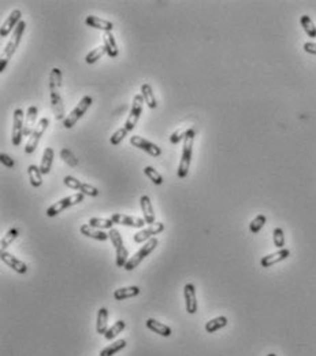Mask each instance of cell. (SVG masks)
I'll return each instance as SVG.
<instances>
[{
	"mask_svg": "<svg viewBox=\"0 0 316 356\" xmlns=\"http://www.w3.org/2000/svg\"><path fill=\"white\" fill-rule=\"evenodd\" d=\"M50 96H51V107L55 115L56 121L66 120L64 114V106L62 96H60V85H62V70L58 67H54L51 70L50 74Z\"/></svg>",
	"mask_w": 316,
	"mask_h": 356,
	"instance_id": "obj_1",
	"label": "cell"
},
{
	"mask_svg": "<svg viewBox=\"0 0 316 356\" xmlns=\"http://www.w3.org/2000/svg\"><path fill=\"white\" fill-rule=\"evenodd\" d=\"M194 136H196V130L190 128L188 130V133L183 139V145H182V156L179 161L178 166V174L179 178H185L188 176L189 169H190V162H192V155H193V143H194Z\"/></svg>",
	"mask_w": 316,
	"mask_h": 356,
	"instance_id": "obj_2",
	"label": "cell"
},
{
	"mask_svg": "<svg viewBox=\"0 0 316 356\" xmlns=\"http://www.w3.org/2000/svg\"><path fill=\"white\" fill-rule=\"evenodd\" d=\"M157 244H159V241H157L156 237H152L151 240H148L147 243L142 245L141 248H140V250H138L133 256H132V258H129L128 263L125 264V270H126V271H132V270H134V268L137 267L138 264L141 263L142 260L145 259L147 256H149V255L155 251Z\"/></svg>",
	"mask_w": 316,
	"mask_h": 356,
	"instance_id": "obj_3",
	"label": "cell"
},
{
	"mask_svg": "<svg viewBox=\"0 0 316 356\" xmlns=\"http://www.w3.org/2000/svg\"><path fill=\"white\" fill-rule=\"evenodd\" d=\"M84 196H85V194H83L81 192H78V193L70 194V196H67V197H64V199L56 202V203L52 204L51 207H48V210H47V217L54 218L56 217V215H59L60 213H63L64 210L73 207V206H75V204H80L84 200Z\"/></svg>",
	"mask_w": 316,
	"mask_h": 356,
	"instance_id": "obj_4",
	"label": "cell"
},
{
	"mask_svg": "<svg viewBox=\"0 0 316 356\" xmlns=\"http://www.w3.org/2000/svg\"><path fill=\"white\" fill-rule=\"evenodd\" d=\"M92 103H93V99H92L91 96H84L83 99L78 102L75 108H74L73 111L70 112L69 115L66 116V120L63 121L64 128H66V129H71L78 121L85 115V112H87L88 108L92 106Z\"/></svg>",
	"mask_w": 316,
	"mask_h": 356,
	"instance_id": "obj_5",
	"label": "cell"
},
{
	"mask_svg": "<svg viewBox=\"0 0 316 356\" xmlns=\"http://www.w3.org/2000/svg\"><path fill=\"white\" fill-rule=\"evenodd\" d=\"M108 236H110L111 243H112V245L115 247V252H116V266H118V267H125V264L128 263L129 260V254L128 250L125 248L124 240H122L120 230L111 229V230L108 231Z\"/></svg>",
	"mask_w": 316,
	"mask_h": 356,
	"instance_id": "obj_6",
	"label": "cell"
},
{
	"mask_svg": "<svg viewBox=\"0 0 316 356\" xmlns=\"http://www.w3.org/2000/svg\"><path fill=\"white\" fill-rule=\"evenodd\" d=\"M48 126H50V120L46 118V116L37 122V125L36 128H34V130H33L32 136L29 137L28 143H26V145H25V152L33 153L34 151H36L37 145H38V141H40V139L43 137V134L46 133V130L48 129Z\"/></svg>",
	"mask_w": 316,
	"mask_h": 356,
	"instance_id": "obj_7",
	"label": "cell"
},
{
	"mask_svg": "<svg viewBox=\"0 0 316 356\" xmlns=\"http://www.w3.org/2000/svg\"><path fill=\"white\" fill-rule=\"evenodd\" d=\"M25 29H26V22H25V21H21V22L17 25V28L14 29L13 36H11V38H10L9 43H7V46L5 47L3 54H2V58L10 59L11 56L14 55V52L17 51V48H18L19 42H21V37H22Z\"/></svg>",
	"mask_w": 316,
	"mask_h": 356,
	"instance_id": "obj_8",
	"label": "cell"
},
{
	"mask_svg": "<svg viewBox=\"0 0 316 356\" xmlns=\"http://www.w3.org/2000/svg\"><path fill=\"white\" fill-rule=\"evenodd\" d=\"M142 106H144V99H142L141 93H140V95H136V96L133 97L132 110L129 112L128 120H126V124H125V129L128 130V132H132V130L136 128V125H137L140 115H141L142 112Z\"/></svg>",
	"mask_w": 316,
	"mask_h": 356,
	"instance_id": "obj_9",
	"label": "cell"
},
{
	"mask_svg": "<svg viewBox=\"0 0 316 356\" xmlns=\"http://www.w3.org/2000/svg\"><path fill=\"white\" fill-rule=\"evenodd\" d=\"M23 126H25V116L21 108H17L13 114V132H11V143L18 147L23 137Z\"/></svg>",
	"mask_w": 316,
	"mask_h": 356,
	"instance_id": "obj_10",
	"label": "cell"
},
{
	"mask_svg": "<svg viewBox=\"0 0 316 356\" xmlns=\"http://www.w3.org/2000/svg\"><path fill=\"white\" fill-rule=\"evenodd\" d=\"M130 144L134 145L136 148H140L141 151H144V152L149 153L151 156H161L162 149L159 148L156 144L148 141L147 139H144L141 136H132V137H130Z\"/></svg>",
	"mask_w": 316,
	"mask_h": 356,
	"instance_id": "obj_11",
	"label": "cell"
},
{
	"mask_svg": "<svg viewBox=\"0 0 316 356\" xmlns=\"http://www.w3.org/2000/svg\"><path fill=\"white\" fill-rule=\"evenodd\" d=\"M165 230V225L162 222L153 223V225H149L147 229H142L138 233H136L133 236V240L136 244H141V243H145V241L151 240L153 236H157L159 233Z\"/></svg>",
	"mask_w": 316,
	"mask_h": 356,
	"instance_id": "obj_12",
	"label": "cell"
},
{
	"mask_svg": "<svg viewBox=\"0 0 316 356\" xmlns=\"http://www.w3.org/2000/svg\"><path fill=\"white\" fill-rule=\"evenodd\" d=\"M0 259L5 264H7L10 268H13L14 271H17L18 274H25L28 273V264L22 262L18 258H15L14 255L9 254L6 251H2L0 252Z\"/></svg>",
	"mask_w": 316,
	"mask_h": 356,
	"instance_id": "obj_13",
	"label": "cell"
},
{
	"mask_svg": "<svg viewBox=\"0 0 316 356\" xmlns=\"http://www.w3.org/2000/svg\"><path fill=\"white\" fill-rule=\"evenodd\" d=\"M21 10L15 9L11 11V14L7 17L5 22L2 23V28H0V36L5 38L10 34V32L14 28H17V25L21 22Z\"/></svg>",
	"mask_w": 316,
	"mask_h": 356,
	"instance_id": "obj_14",
	"label": "cell"
},
{
	"mask_svg": "<svg viewBox=\"0 0 316 356\" xmlns=\"http://www.w3.org/2000/svg\"><path fill=\"white\" fill-rule=\"evenodd\" d=\"M111 219L114 221V223H118V225H125V226L129 227H144L145 226V221L144 218H138V217H130V215H124V214H112L111 215Z\"/></svg>",
	"mask_w": 316,
	"mask_h": 356,
	"instance_id": "obj_15",
	"label": "cell"
},
{
	"mask_svg": "<svg viewBox=\"0 0 316 356\" xmlns=\"http://www.w3.org/2000/svg\"><path fill=\"white\" fill-rule=\"evenodd\" d=\"M183 296H185V304H186V312L188 314H196L197 311V299H196V288L193 284H186L183 288Z\"/></svg>",
	"mask_w": 316,
	"mask_h": 356,
	"instance_id": "obj_16",
	"label": "cell"
},
{
	"mask_svg": "<svg viewBox=\"0 0 316 356\" xmlns=\"http://www.w3.org/2000/svg\"><path fill=\"white\" fill-rule=\"evenodd\" d=\"M289 256H290V251H289L288 248L278 250L276 252H274V254L266 255L264 258H261V260H260L261 267H264V268L271 267V266L280 263V262H282V260L288 259Z\"/></svg>",
	"mask_w": 316,
	"mask_h": 356,
	"instance_id": "obj_17",
	"label": "cell"
},
{
	"mask_svg": "<svg viewBox=\"0 0 316 356\" xmlns=\"http://www.w3.org/2000/svg\"><path fill=\"white\" fill-rule=\"evenodd\" d=\"M37 114H38V110H37L36 106L29 107L28 112H26V118H25V126H23V137L32 136L33 130L36 128Z\"/></svg>",
	"mask_w": 316,
	"mask_h": 356,
	"instance_id": "obj_18",
	"label": "cell"
},
{
	"mask_svg": "<svg viewBox=\"0 0 316 356\" xmlns=\"http://www.w3.org/2000/svg\"><path fill=\"white\" fill-rule=\"evenodd\" d=\"M140 204H141L142 214H144V221L148 225H153L155 223V211L152 207L151 197L148 194H142L141 199H140Z\"/></svg>",
	"mask_w": 316,
	"mask_h": 356,
	"instance_id": "obj_19",
	"label": "cell"
},
{
	"mask_svg": "<svg viewBox=\"0 0 316 356\" xmlns=\"http://www.w3.org/2000/svg\"><path fill=\"white\" fill-rule=\"evenodd\" d=\"M85 23H87L88 26H91V28H95V29H99V30H103L104 33L111 32V30L114 29V23L111 22V21L101 19V18H99V17H93V15H89V17H87V18H85Z\"/></svg>",
	"mask_w": 316,
	"mask_h": 356,
	"instance_id": "obj_20",
	"label": "cell"
},
{
	"mask_svg": "<svg viewBox=\"0 0 316 356\" xmlns=\"http://www.w3.org/2000/svg\"><path fill=\"white\" fill-rule=\"evenodd\" d=\"M80 231H81V234H84L85 237H89V239H93V240L107 241L108 239H110L108 233H104L103 230H99V229H96V227H92L89 223H88V225H81Z\"/></svg>",
	"mask_w": 316,
	"mask_h": 356,
	"instance_id": "obj_21",
	"label": "cell"
},
{
	"mask_svg": "<svg viewBox=\"0 0 316 356\" xmlns=\"http://www.w3.org/2000/svg\"><path fill=\"white\" fill-rule=\"evenodd\" d=\"M145 325H147V328L149 329V330H152L153 333L161 334V336H163V337H170L171 333H173V332H171V329H170L167 325L162 324V322H159V321H156V319L153 318L147 319Z\"/></svg>",
	"mask_w": 316,
	"mask_h": 356,
	"instance_id": "obj_22",
	"label": "cell"
},
{
	"mask_svg": "<svg viewBox=\"0 0 316 356\" xmlns=\"http://www.w3.org/2000/svg\"><path fill=\"white\" fill-rule=\"evenodd\" d=\"M140 288L138 287H125L120 288L114 292V299L115 300H125V299H130V297L138 296L140 295Z\"/></svg>",
	"mask_w": 316,
	"mask_h": 356,
	"instance_id": "obj_23",
	"label": "cell"
},
{
	"mask_svg": "<svg viewBox=\"0 0 316 356\" xmlns=\"http://www.w3.org/2000/svg\"><path fill=\"white\" fill-rule=\"evenodd\" d=\"M52 162H54V149L51 147H47L43 153L42 163H40V170L43 174H50L51 167H52Z\"/></svg>",
	"mask_w": 316,
	"mask_h": 356,
	"instance_id": "obj_24",
	"label": "cell"
},
{
	"mask_svg": "<svg viewBox=\"0 0 316 356\" xmlns=\"http://www.w3.org/2000/svg\"><path fill=\"white\" fill-rule=\"evenodd\" d=\"M141 96L142 99H144V103H147V106L149 107V108H156L157 107V102H156V97L155 95H153V92H152V88L149 84H142L141 85Z\"/></svg>",
	"mask_w": 316,
	"mask_h": 356,
	"instance_id": "obj_25",
	"label": "cell"
},
{
	"mask_svg": "<svg viewBox=\"0 0 316 356\" xmlns=\"http://www.w3.org/2000/svg\"><path fill=\"white\" fill-rule=\"evenodd\" d=\"M108 311L107 308H100L97 312V321H96V332L99 334H105V332L108 330Z\"/></svg>",
	"mask_w": 316,
	"mask_h": 356,
	"instance_id": "obj_26",
	"label": "cell"
},
{
	"mask_svg": "<svg viewBox=\"0 0 316 356\" xmlns=\"http://www.w3.org/2000/svg\"><path fill=\"white\" fill-rule=\"evenodd\" d=\"M28 176L32 186L38 188V186L43 185V173L40 170V167H37L36 165H30L28 167Z\"/></svg>",
	"mask_w": 316,
	"mask_h": 356,
	"instance_id": "obj_27",
	"label": "cell"
},
{
	"mask_svg": "<svg viewBox=\"0 0 316 356\" xmlns=\"http://www.w3.org/2000/svg\"><path fill=\"white\" fill-rule=\"evenodd\" d=\"M104 47L107 50V55L110 58H116L118 56V47H116V43H115V37L114 34L111 32L104 33Z\"/></svg>",
	"mask_w": 316,
	"mask_h": 356,
	"instance_id": "obj_28",
	"label": "cell"
},
{
	"mask_svg": "<svg viewBox=\"0 0 316 356\" xmlns=\"http://www.w3.org/2000/svg\"><path fill=\"white\" fill-rule=\"evenodd\" d=\"M227 325V318L226 317H216V318L211 319L206 324V332L207 333H215L220 329H223Z\"/></svg>",
	"mask_w": 316,
	"mask_h": 356,
	"instance_id": "obj_29",
	"label": "cell"
},
{
	"mask_svg": "<svg viewBox=\"0 0 316 356\" xmlns=\"http://www.w3.org/2000/svg\"><path fill=\"white\" fill-rule=\"evenodd\" d=\"M126 345H128L126 340H118V341L112 342V344L108 345V347L103 348V349L100 351V353H99V356H114L115 353H118L120 351H122Z\"/></svg>",
	"mask_w": 316,
	"mask_h": 356,
	"instance_id": "obj_30",
	"label": "cell"
},
{
	"mask_svg": "<svg viewBox=\"0 0 316 356\" xmlns=\"http://www.w3.org/2000/svg\"><path fill=\"white\" fill-rule=\"evenodd\" d=\"M300 23H301V26L304 28L305 33L308 34V37H311V38L316 37V26L309 15H302L301 18H300Z\"/></svg>",
	"mask_w": 316,
	"mask_h": 356,
	"instance_id": "obj_31",
	"label": "cell"
},
{
	"mask_svg": "<svg viewBox=\"0 0 316 356\" xmlns=\"http://www.w3.org/2000/svg\"><path fill=\"white\" fill-rule=\"evenodd\" d=\"M89 225L92 227L96 229H114V221L112 219H107V218H91L89 219Z\"/></svg>",
	"mask_w": 316,
	"mask_h": 356,
	"instance_id": "obj_32",
	"label": "cell"
},
{
	"mask_svg": "<svg viewBox=\"0 0 316 356\" xmlns=\"http://www.w3.org/2000/svg\"><path fill=\"white\" fill-rule=\"evenodd\" d=\"M125 328H126V324H125V321H116L112 326H111L107 332H105L104 337L107 338V340H114L116 336L120 333H122L125 330Z\"/></svg>",
	"mask_w": 316,
	"mask_h": 356,
	"instance_id": "obj_33",
	"label": "cell"
},
{
	"mask_svg": "<svg viewBox=\"0 0 316 356\" xmlns=\"http://www.w3.org/2000/svg\"><path fill=\"white\" fill-rule=\"evenodd\" d=\"M104 54H107V50H105L104 44H103V46L97 47V48H95V50H92V51L87 55V58H85V62H87L88 65H93V63H96L97 60L100 59L101 56L104 55Z\"/></svg>",
	"mask_w": 316,
	"mask_h": 356,
	"instance_id": "obj_34",
	"label": "cell"
},
{
	"mask_svg": "<svg viewBox=\"0 0 316 356\" xmlns=\"http://www.w3.org/2000/svg\"><path fill=\"white\" fill-rule=\"evenodd\" d=\"M19 234V230L17 229V227H13V229H10L7 233L5 234V237L2 239V250L5 251L7 247H10V244L13 243V241L17 240V237H18Z\"/></svg>",
	"mask_w": 316,
	"mask_h": 356,
	"instance_id": "obj_35",
	"label": "cell"
},
{
	"mask_svg": "<svg viewBox=\"0 0 316 356\" xmlns=\"http://www.w3.org/2000/svg\"><path fill=\"white\" fill-rule=\"evenodd\" d=\"M144 174H145L155 185H162V184H163V177H162L161 174L157 173V170H155L152 166L144 167Z\"/></svg>",
	"mask_w": 316,
	"mask_h": 356,
	"instance_id": "obj_36",
	"label": "cell"
},
{
	"mask_svg": "<svg viewBox=\"0 0 316 356\" xmlns=\"http://www.w3.org/2000/svg\"><path fill=\"white\" fill-rule=\"evenodd\" d=\"M266 221H267L266 215L259 214V215L253 219L252 222L249 223V230L252 231L253 234H256V233H259V231L261 230V227L266 225Z\"/></svg>",
	"mask_w": 316,
	"mask_h": 356,
	"instance_id": "obj_37",
	"label": "cell"
},
{
	"mask_svg": "<svg viewBox=\"0 0 316 356\" xmlns=\"http://www.w3.org/2000/svg\"><path fill=\"white\" fill-rule=\"evenodd\" d=\"M272 239H274V245L278 250H282L285 247V234L284 230L281 227H275L274 233H272Z\"/></svg>",
	"mask_w": 316,
	"mask_h": 356,
	"instance_id": "obj_38",
	"label": "cell"
},
{
	"mask_svg": "<svg viewBox=\"0 0 316 356\" xmlns=\"http://www.w3.org/2000/svg\"><path fill=\"white\" fill-rule=\"evenodd\" d=\"M190 129V128H179V129H177L174 132V133H171V136H170V143L171 144H178L179 141H182L183 139H185V136H186V133H188V130Z\"/></svg>",
	"mask_w": 316,
	"mask_h": 356,
	"instance_id": "obj_39",
	"label": "cell"
},
{
	"mask_svg": "<svg viewBox=\"0 0 316 356\" xmlns=\"http://www.w3.org/2000/svg\"><path fill=\"white\" fill-rule=\"evenodd\" d=\"M128 130L125 129V128H122V129H118L116 132H115L112 136L110 137V143L112 144V145H120L122 141H124V139L128 136Z\"/></svg>",
	"mask_w": 316,
	"mask_h": 356,
	"instance_id": "obj_40",
	"label": "cell"
},
{
	"mask_svg": "<svg viewBox=\"0 0 316 356\" xmlns=\"http://www.w3.org/2000/svg\"><path fill=\"white\" fill-rule=\"evenodd\" d=\"M60 156H62V159H63L64 162L67 163L69 166H77V159H75V156L73 155V152L70 151V149L67 148H63L62 151H60Z\"/></svg>",
	"mask_w": 316,
	"mask_h": 356,
	"instance_id": "obj_41",
	"label": "cell"
},
{
	"mask_svg": "<svg viewBox=\"0 0 316 356\" xmlns=\"http://www.w3.org/2000/svg\"><path fill=\"white\" fill-rule=\"evenodd\" d=\"M63 182H64V185L69 186L70 189H75V190L81 189V185H83V182H81V181H78L75 177H71V176L64 177Z\"/></svg>",
	"mask_w": 316,
	"mask_h": 356,
	"instance_id": "obj_42",
	"label": "cell"
},
{
	"mask_svg": "<svg viewBox=\"0 0 316 356\" xmlns=\"http://www.w3.org/2000/svg\"><path fill=\"white\" fill-rule=\"evenodd\" d=\"M80 192L83 194H87V196H92V197H96L97 194H99V189L97 188L89 185V184H85V182H83Z\"/></svg>",
	"mask_w": 316,
	"mask_h": 356,
	"instance_id": "obj_43",
	"label": "cell"
},
{
	"mask_svg": "<svg viewBox=\"0 0 316 356\" xmlns=\"http://www.w3.org/2000/svg\"><path fill=\"white\" fill-rule=\"evenodd\" d=\"M0 162L3 163L6 167H9V169H13V167L15 166L14 159H11V157H10L9 155H6V153H0Z\"/></svg>",
	"mask_w": 316,
	"mask_h": 356,
	"instance_id": "obj_44",
	"label": "cell"
},
{
	"mask_svg": "<svg viewBox=\"0 0 316 356\" xmlns=\"http://www.w3.org/2000/svg\"><path fill=\"white\" fill-rule=\"evenodd\" d=\"M304 51L307 54H311V55H316V43H305L304 44Z\"/></svg>",
	"mask_w": 316,
	"mask_h": 356,
	"instance_id": "obj_45",
	"label": "cell"
},
{
	"mask_svg": "<svg viewBox=\"0 0 316 356\" xmlns=\"http://www.w3.org/2000/svg\"><path fill=\"white\" fill-rule=\"evenodd\" d=\"M7 63H9V59H5V58H2V60H0V71H2V73L5 71Z\"/></svg>",
	"mask_w": 316,
	"mask_h": 356,
	"instance_id": "obj_46",
	"label": "cell"
},
{
	"mask_svg": "<svg viewBox=\"0 0 316 356\" xmlns=\"http://www.w3.org/2000/svg\"><path fill=\"white\" fill-rule=\"evenodd\" d=\"M267 356H276V355H275V353H268Z\"/></svg>",
	"mask_w": 316,
	"mask_h": 356,
	"instance_id": "obj_47",
	"label": "cell"
}]
</instances>
